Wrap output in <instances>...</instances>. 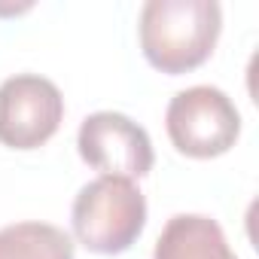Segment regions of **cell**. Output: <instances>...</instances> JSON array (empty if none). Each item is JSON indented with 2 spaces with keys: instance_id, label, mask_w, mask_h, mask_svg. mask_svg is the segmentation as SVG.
<instances>
[{
  "instance_id": "3",
  "label": "cell",
  "mask_w": 259,
  "mask_h": 259,
  "mask_svg": "<svg viewBox=\"0 0 259 259\" xmlns=\"http://www.w3.org/2000/svg\"><path fill=\"white\" fill-rule=\"evenodd\" d=\"M168 138L189 159H217L241 135V113L217 85H192L171 98L165 113Z\"/></svg>"
},
{
  "instance_id": "2",
  "label": "cell",
  "mask_w": 259,
  "mask_h": 259,
  "mask_svg": "<svg viewBox=\"0 0 259 259\" xmlns=\"http://www.w3.org/2000/svg\"><path fill=\"white\" fill-rule=\"evenodd\" d=\"M70 223L85 250L116 256L141 238L147 226V198L132 180L98 177L76 192Z\"/></svg>"
},
{
  "instance_id": "7",
  "label": "cell",
  "mask_w": 259,
  "mask_h": 259,
  "mask_svg": "<svg viewBox=\"0 0 259 259\" xmlns=\"http://www.w3.org/2000/svg\"><path fill=\"white\" fill-rule=\"evenodd\" d=\"M0 259H73V238L52 223H13L0 229Z\"/></svg>"
},
{
  "instance_id": "5",
  "label": "cell",
  "mask_w": 259,
  "mask_h": 259,
  "mask_svg": "<svg viewBox=\"0 0 259 259\" xmlns=\"http://www.w3.org/2000/svg\"><path fill=\"white\" fill-rule=\"evenodd\" d=\"M76 147L85 165L101 171V177L135 180L150 174L156 153L147 128L116 110H98L82 119Z\"/></svg>"
},
{
  "instance_id": "6",
  "label": "cell",
  "mask_w": 259,
  "mask_h": 259,
  "mask_svg": "<svg viewBox=\"0 0 259 259\" xmlns=\"http://www.w3.org/2000/svg\"><path fill=\"white\" fill-rule=\"evenodd\" d=\"M153 259H238L217 220L204 213H177L165 223Z\"/></svg>"
},
{
  "instance_id": "4",
  "label": "cell",
  "mask_w": 259,
  "mask_h": 259,
  "mask_svg": "<svg viewBox=\"0 0 259 259\" xmlns=\"http://www.w3.org/2000/svg\"><path fill=\"white\" fill-rule=\"evenodd\" d=\"M64 119L58 85L40 73H16L0 82V144L10 150H37Z\"/></svg>"
},
{
  "instance_id": "1",
  "label": "cell",
  "mask_w": 259,
  "mask_h": 259,
  "mask_svg": "<svg viewBox=\"0 0 259 259\" xmlns=\"http://www.w3.org/2000/svg\"><path fill=\"white\" fill-rule=\"evenodd\" d=\"M217 0H147L141 10V49L162 73H186L204 64L220 40Z\"/></svg>"
}]
</instances>
